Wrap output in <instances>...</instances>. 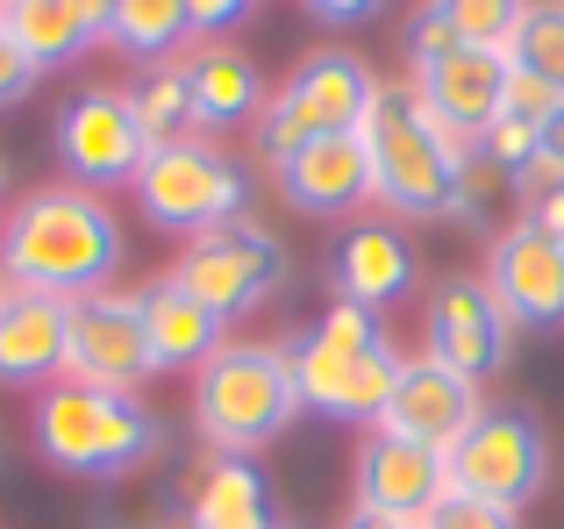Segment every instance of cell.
Masks as SVG:
<instances>
[{
  "label": "cell",
  "mask_w": 564,
  "mask_h": 529,
  "mask_svg": "<svg viewBox=\"0 0 564 529\" xmlns=\"http://www.w3.org/2000/svg\"><path fill=\"white\" fill-rule=\"evenodd\" d=\"M129 258L122 215L108 208V194L57 180L29 186L8 215H0V279L22 293H51V301H86V293L115 287Z\"/></svg>",
  "instance_id": "cell-1"
},
{
  "label": "cell",
  "mask_w": 564,
  "mask_h": 529,
  "mask_svg": "<svg viewBox=\"0 0 564 529\" xmlns=\"http://www.w3.org/2000/svg\"><path fill=\"white\" fill-rule=\"evenodd\" d=\"M29 444H36V458L51 465V473H65V479H129L165 451V422H158L137 393L57 379V387L36 393Z\"/></svg>",
  "instance_id": "cell-2"
},
{
  "label": "cell",
  "mask_w": 564,
  "mask_h": 529,
  "mask_svg": "<svg viewBox=\"0 0 564 529\" xmlns=\"http://www.w3.org/2000/svg\"><path fill=\"white\" fill-rule=\"evenodd\" d=\"M286 358H293V387H301L307 415L365 422V430H379V422H386V401H393V379H400V350L386 344V322L379 315L336 301L315 330L293 336Z\"/></svg>",
  "instance_id": "cell-3"
},
{
  "label": "cell",
  "mask_w": 564,
  "mask_h": 529,
  "mask_svg": "<svg viewBox=\"0 0 564 529\" xmlns=\"http://www.w3.org/2000/svg\"><path fill=\"white\" fill-rule=\"evenodd\" d=\"M301 415L286 344H221L193 373V430L215 458H250Z\"/></svg>",
  "instance_id": "cell-4"
},
{
  "label": "cell",
  "mask_w": 564,
  "mask_h": 529,
  "mask_svg": "<svg viewBox=\"0 0 564 529\" xmlns=\"http://www.w3.org/2000/svg\"><path fill=\"white\" fill-rule=\"evenodd\" d=\"M365 151H372V201L408 223L457 208V180H465V143L451 129L429 122V108L414 100V86H379L372 115H365Z\"/></svg>",
  "instance_id": "cell-5"
},
{
  "label": "cell",
  "mask_w": 564,
  "mask_h": 529,
  "mask_svg": "<svg viewBox=\"0 0 564 529\" xmlns=\"http://www.w3.org/2000/svg\"><path fill=\"white\" fill-rule=\"evenodd\" d=\"M372 100H379V72L365 65L358 51H344V43H322V51H307L301 65L272 86L250 143H258L264 165H286L293 151H307V143L358 137L365 115H372Z\"/></svg>",
  "instance_id": "cell-6"
},
{
  "label": "cell",
  "mask_w": 564,
  "mask_h": 529,
  "mask_svg": "<svg viewBox=\"0 0 564 529\" xmlns=\"http://www.w3.org/2000/svg\"><path fill=\"white\" fill-rule=\"evenodd\" d=\"M129 194H137V208H143L151 229L193 244V237H207V229H221V223H243L250 172L236 165L215 137H186V143H165V151L143 158V172H137Z\"/></svg>",
  "instance_id": "cell-7"
},
{
  "label": "cell",
  "mask_w": 564,
  "mask_h": 529,
  "mask_svg": "<svg viewBox=\"0 0 564 529\" xmlns=\"http://www.w3.org/2000/svg\"><path fill=\"white\" fill-rule=\"evenodd\" d=\"M165 279L186 287L200 307H215L221 322H236V315H258V307L286 287V244L243 215V223H221V229H207V237L180 244V258H172Z\"/></svg>",
  "instance_id": "cell-8"
},
{
  "label": "cell",
  "mask_w": 564,
  "mask_h": 529,
  "mask_svg": "<svg viewBox=\"0 0 564 529\" xmlns=\"http://www.w3.org/2000/svg\"><path fill=\"white\" fill-rule=\"evenodd\" d=\"M543 479H551V436H543V415L522 401L479 408V422L451 444V487L500 501L514 516L543 494Z\"/></svg>",
  "instance_id": "cell-9"
},
{
  "label": "cell",
  "mask_w": 564,
  "mask_h": 529,
  "mask_svg": "<svg viewBox=\"0 0 564 529\" xmlns=\"http://www.w3.org/2000/svg\"><path fill=\"white\" fill-rule=\"evenodd\" d=\"M51 151L65 165V180L86 186V194L137 186L151 137H143L137 108H129V86H79V94H65V108L51 115Z\"/></svg>",
  "instance_id": "cell-10"
},
{
  "label": "cell",
  "mask_w": 564,
  "mask_h": 529,
  "mask_svg": "<svg viewBox=\"0 0 564 529\" xmlns=\"http://www.w3.org/2000/svg\"><path fill=\"white\" fill-rule=\"evenodd\" d=\"M508 307H500V293L486 287L479 272H451L429 287V307H422V358L451 365V373H465L471 387H479L486 373H500L508 365Z\"/></svg>",
  "instance_id": "cell-11"
},
{
  "label": "cell",
  "mask_w": 564,
  "mask_h": 529,
  "mask_svg": "<svg viewBox=\"0 0 564 529\" xmlns=\"http://www.w3.org/2000/svg\"><path fill=\"white\" fill-rule=\"evenodd\" d=\"M65 379H86V387H108V393H137L143 379H158L137 293L100 287V293H86V301H72Z\"/></svg>",
  "instance_id": "cell-12"
},
{
  "label": "cell",
  "mask_w": 564,
  "mask_h": 529,
  "mask_svg": "<svg viewBox=\"0 0 564 529\" xmlns=\"http://www.w3.org/2000/svg\"><path fill=\"white\" fill-rule=\"evenodd\" d=\"M350 487H358V508H379V516L422 529L436 516V501L451 494V458L400 430H372L358 444V465H350Z\"/></svg>",
  "instance_id": "cell-13"
},
{
  "label": "cell",
  "mask_w": 564,
  "mask_h": 529,
  "mask_svg": "<svg viewBox=\"0 0 564 529\" xmlns=\"http://www.w3.org/2000/svg\"><path fill=\"white\" fill-rule=\"evenodd\" d=\"M508 57L500 51H471V43H457V51H443V57H429V65H414V100L429 108V122L436 129H451L457 143H479L486 129H494V115L508 108Z\"/></svg>",
  "instance_id": "cell-14"
},
{
  "label": "cell",
  "mask_w": 564,
  "mask_h": 529,
  "mask_svg": "<svg viewBox=\"0 0 564 529\" xmlns=\"http://www.w3.org/2000/svg\"><path fill=\"white\" fill-rule=\"evenodd\" d=\"M172 65H180V79H186L193 129H200V137H221V129H258L272 86H264L258 57H250L243 43L207 36V43H186Z\"/></svg>",
  "instance_id": "cell-15"
},
{
  "label": "cell",
  "mask_w": 564,
  "mask_h": 529,
  "mask_svg": "<svg viewBox=\"0 0 564 529\" xmlns=\"http://www.w3.org/2000/svg\"><path fill=\"white\" fill-rule=\"evenodd\" d=\"M486 287L500 293L508 322L522 330H564V244L536 223H514L486 251Z\"/></svg>",
  "instance_id": "cell-16"
},
{
  "label": "cell",
  "mask_w": 564,
  "mask_h": 529,
  "mask_svg": "<svg viewBox=\"0 0 564 529\" xmlns=\"http://www.w3.org/2000/svg\"><path fill=\"white\" fill-rule=\"evenodd\" d=\"M479 408L486 401L465 373H451V365H436V358H400V379H393V401H386L379 430H400V436H414V444L451 458V444L479 422Z\"/></svg>",
  "instance_id": "cell-17"
},
{
  "label": "cell",
  "mask_w": 564,
  "mask_h": 529,
  "mask_svg": "<svg viewBox=\"0 0 564 529\" xmlns=\"http://www.w3.org/2000/svg\"><path fill=\"white\" fill-rule=\"evenodd\" d=\"M65 344H72V301L8 287L0 301V387H57L65 379Z\"/></svg>",
  "instance_id": "cell-18"
},
{
  "label": "cell",
  "mask_w": 564,
  "mask_h": 529,
  "mask_svg": "<svg viewBox=\"0 0 564 529\" xmlns=\"http://www.w3.org/2000/svg\"><path fill=\"white\" fill-rule=\"evenodd\" d=\"M329 279H336V301L365 307V315H386L393 301H408L414 279H422V258L414 244L400 237L393 223H358L329 258Z\"/></svg>",
  "instance_id": "cell-19"
},
{
  "label": "cell",
  "mask_w": 564,
  "mask_h": 529,
  "mask_svg": "<svg viewBox=\"0 0 564 529\" xmlns=\"http://www.w3.org/2000/svg\"><path fill=\"white\" fill-rule=\"evenodd\" d=\"M272 180L286 194V208L301 215H350L372 201V151H365V137H329L293 151L286 165H272Z\"/></svg>",
  "instance_id": "cell-20"
},
{
  "label": "cell",
  "mask_w": 564,
  "mask_h": 529,
  "mask_svg": "<svg viewBox=\"0 0 564 529\" xmlns=\"http://www.w3.org/2000/svg\"><path fill=\"white\" fill-rule=\"evenodd\" d=\"M186 522L180 529H286L272 508V487L250 458H215L207 451L186 473Z\"/></svg>",
  "instance_id": "cell-21"
},
{
  "label": "cell",
  "mask_w": 564,
  "mask_h": 529,
  "mask_svg": "<svg viewBox=\"0 0 564 529\" xmlns=\"http://www.w3.org/2000/svg\"><path fill=\"white\" fill-rule=\"evenodd\" d=\"M137 301H143V336H151L158 373H200V365L229 344V322H221L215 307H200L186 287H172V279L137 287Z\"/></svg>",
  "instance_id": "cell-22"
},
{
  "label": "cell",
  "mask_w": 564,
  "mask_h": 529,
  "mask_svg": "<svg viewBox=\"0 0 564 529\" xmlns=\"http://www.w3.org/2000/svg\"><path fill=\"white\" fill-rule=\"evenodd\" d=\"M0 29L14 36V51H22L36 72H65L100 43V29L86 22L79 0H14V8L0 14Z\"/></svg>",
  "instance_id": "cell-23"
},
{
  "label": "cell",
  "mask_w": 564,
  "mask_h": 529,
  "mask_svg": "<svg viewBox=\"0 0 564 529\" xmlns=\"http://www.w3.org/2000/svg\"><path fill=\"white\" fill-rule=\"evenodd\" d=\"M186 36H193L186 0H115L108 29H100V43H115L137 65H172L186 51Z\"/></svg>",
  "instance_id": "cell-24"
},
{
  "label": "cell",
  "mask_w": 564,
  "mask_h": 529,
  "mask_svg": "<svg viewBox=\"0 0 564 529\" xmlns=\"http://www.w3.org/2000/svg\"><path fill=\"white\" fill-rule=\"evenodd\" d=\"M508 72L551 86L564 100V0H529L522 8V22L508 36Z\"/></svg>",
  "instance_id": "cell-25"
},
{
  "label": "cell",
  "mask_w": 564,
  "mask_h": 529,
  "mask_svg": "<svg viewBox=\"0 0 564 529\" xmlns=\"http://www.w3.org/2000/svg\"><path fill=\"white\" fill-rule=\"evenodd\" d=\"M129 108H137V122H143V137H151V151L200 137V129H193V100H186L180 65H151L137 86H129Z\"/></svg>",
  "instance_id": "cell-26"
},
{
  "label": "cell",
  "mask_w": 564,
  "mask_h": 529,
  "mask_svg": "<svg viewBox=\"0 0 564 529\" xmlns=\"http://www.w3.org/2000/svg\"><path fill=\"white\" fill-rule=\"evenodd\" d=\"M436 8H443V22L457 29V43L508 57V36H514V22H522L529 0H436Z\"/></svg>",
  "instance_id": "cell-27"
},
{
  "label": "cell",
  "mask_w": 564,
  "mask_h": 529,
  "mask_svg": "<svg viewBox=\"0 0 564 529\" xmlns=\"http://www.w3.org/2000/svg\"><path fill=\"white\" fill-rule=\"evenodd\" d=\"M536 137H543V122H529V115L500 108V115H494V129H486V137L471 143V151H479L486 165H500V172L514 180V172H529V165H536Z\"/></svg>",
  "instance_id": "cell-28"
},
{
  "label": "cell",
  "mask_w": 564,
  "mask_h": 529,
  "mask_svg": "<svg viewBox=\"0 0 564 529\" xmlns=\"http://www.w3.org/2000/svg\"><path fill=\"white\" fill-rule=\"evenodd\" d=\"M422 529H522V516H514V508H500V501H479V494H457L451 487Z\"/></svg>",
  "instance_id": "cell-29"
},
{
  "label": "cell",
  "mask_w": 564,
  "mask_h": 529,
  "mask_svg": "<svg viewBox=\"0 0 564 529\" xmlns=\"http://www.w3.org/2000/svg\"><path fill=\"white\" fill-rule=\"evenodd\" d=\"M443 51H457V29L443 22L436 0H422V8L408 14V57H414V65H429V57H443Z\"/></svg>",
  "instance_id": "cell-30"
},
{
  "label": "cell",
  "mask_w": 564,
  "mask_h": 529,
  "mask_svg": "<svg viewBox=\"0 0 564 529\" xmlns=\"http://www.w3.org/2000/svg\"><path fill=\"white\" fill-rule=\"evenodd\" d=\"M36 79H43V72L29 65L22 51H14V36L0 29V108H22V100L36 94Z\"/></svg>",
  "instance_id": "cell-31"
},
{
  "label": "cell",
  "mask_w": 564,
  "mask_h": 529,
  "mask_svg": "<svg viewBox=\"0 0 564 529\" xmlns=\"http://www.w3.org/2000/svg\"><path fill=\"white\" fill-rule=\"evenodd\" d=\"M250 8L258 0H186V22H193V36H229L236 22H250Z\"/></svg>",
  "instance_id": "cell-32"
},
{
  "label": "cell",
  "mask_w": 564,
  "mask_h": 529,
  "mask_svg": "<svg viewBox=\"0 0 564 529\" xmlns=\"http://www.w3.org/2000/svg\"><path fill=\"white\" fill-rule=\"evenodd\" d=\"M315 22H329V29H358V22H379L386 14V0H301Z\"/></svg>",
  "instance_id": "cell-33"
},
{
  "label": "cell",
  "mask_w": 564,
  "mask_h": 529,
  "mask_svg": "<svg viewBox=\"0 0 564 529\" xmlns=\"http://www.w3.org/2000/svg\"><path fill=\"white\" fill-rule=\"evenodd\" d=\"M522 208H529L522 223H536L543 237H557V244H564V180H551V186H543L536 201H522Z\"/></svg>",
  "instance_id": "cell-34"
},
{
  "label": "cell",
  "mask_w": 564,
  "mask_h": 529,
  "mask_svg": "<svg viewBox=\"0 0 564 529\" xmlns=\"http://www.w3.org/2000/svg\"><path fill=\"white\" fill-rule=\"evenodd\" d=\"M536 158H543V165H551V172H564V100H557L551 115H543V137H536Z\"/></svg>",
  "instance_id": "cell-35"
},
{
  "label": "cell",
  "mask_w": 564,
  "mask_h": 529,
  "mask_svg": "<svg viewBox=\"0 0 564 529\" xmlns=\"http://www.w3.org/2000/svg\"><path fill=\"white\" fill-rule=\"evenodd\" d=\"M336 529H408V522H393V516H379V508H350Z\"/></svg>",
  "instance_id": "cell-36"
},
{
  "label": "cell",
  "mask_w": 564,
  "mask_h": 529,
  "mask_svg": "<svg viewBox=\"0 0 564 529\" xmlns=\"http://www.w3.org/2000/svg\"><path fill=\"white\" fill-rule=\"evenodd\" d=\"M0 215H8V158H0Z\"/></svg>",
  "instance_id": "cell-37"
},
{
  "label": "cell",
  "mask_w": 564,
  "mask_h": 529,
  "mask_svg": "<svg viewBox=\"0 0 564 529\" xmlns=\"http://www.w3.org/2000/svg\"><path fill=\"white\" fill-rule=\"evenodd\" d=\"M0 473H8V430H0Z\"/></svg>",
  "instance_id": "cell-38"
},
{
  "label": "cell",
  "mask_w": 564,
  "mask_h": 529,
  "mask_svg": "<svg viewBox=\"0 0 564 529\" xmlns=\"http://www.w3.org/2000/svg\"><path fill=\"white\" fill-rule=\"evenodd\" d=\"M0 301H8V279H0Z\"/></svg>",
  "instance_id": "cell-39"
},
{
  "label": "cell",
  "mask_w": 564,
  "mask_h": 529,
  "mask_svg": "<svg viewBox=\"0 0 564 529\" xmlns=\"http://www.w3.org/2000/svg\"><path fill=\"white\" fill-rule=\"evenodd\" d=\"M8 8H14V0H0V14H8Z\"/></svg>",
  "instance_id": "cell-40"
}]
</instances>
